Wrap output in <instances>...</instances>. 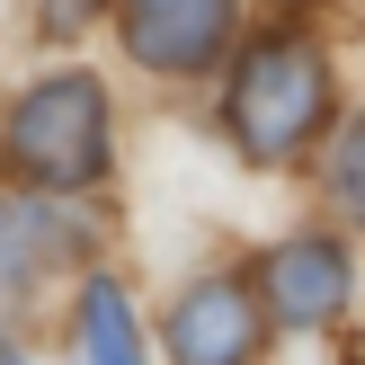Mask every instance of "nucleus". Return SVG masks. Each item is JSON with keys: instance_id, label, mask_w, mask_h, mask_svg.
Here are the masks:
<instances>
[{"instance_id": "f257e3e1", "label": "nucleus", "mask_w": 365, "mask_h": 365, "mask_svg": "<svg viewBox=\"0 0 365 365\" xmlns=\"http://www.w3.org/2000/svg\"><path fill=\"white\" fill-rule=\"evenodd\" d=\"M330 116V71L303 36H267L241 53V81H232V134L250 160H294L303 143Z\"/></svg>"}, {"instance_id": "f03ea898", "label": "nucleus", "mask_w": 365, "mask_h": 365, "mask_svg": "<svg viewBox=\"0 0 365 365\" xmlns=\"http://www.w3.org/2000/svg\"><path fill=\"white\" fill-rule=\"evenodd\" d=\"M9 160L36 187H89L107 170V89L89 71H53L9 107Z\"/></svg>"}, {"instance_id": "7ed1b4c3", "label": "nucleus", "mask_w": 365, "mask_h": 365, "mask_svg": "<svg viewBox=\"0 0 365 365\" xmlns=\"http://www.w3.org/2000/svg\"><path fill=\"white\" fill-rule=\"evenodd\" d=\"M250 356H259V303H250V285L205 277L196 294H178L170 365H250Z\"/></svg>"}, {"instance_id": "20e7f679", "label": "nucleus", "mask_w": 365, "mask_h": 365, "mask_svg": "<svg viewBox=\"0 0 365 365\" xmlns=\"http://www.w3.org/2000/svg\"><path fill=\"white\" fill-rule=\"evenodd\" d=\"M232 36V0H125V45L152 71H196Z\"/></svg>"}, {"instance_id": "39448f33", "label": "nucleus", "mask_w": 365, "mask_h": 365, "mask_svg": "<svg viewBox=\"0 0 365 365\" xmlns=\"http://www.w3.org/2000/svg\"><path fill=\"white\" fill-rule=\"evenodd\" d=\"M259 294L277 303V321L312 330V321H330L339 303H348V259H339L330 241H285V250L259 259Z\"/></svg>"}, {"instance_id": "423d86ee", "label": "nucleus", "mask_w": 365, "mask_h": 365, "mask_svg": "<svg viewBox=\"0 0 365 365\" xmlns=\"http://www.w3.org/2000/svg\"><path fill=\"white\" fill-rule=\"evenodd\" d=\"M71 250H81V223H71V214L9 205V196H0V321H9L18 303L36 294V277H45V267H63Z\"/></svg>"}, {"instance_id": "0eeeda50", "label": "nucleus", "mask_w": 365, "mask_h": 365, "mask_svg": "<svg viewBox=\"0 0 365 365\" xmlns=\"http://www.w3.org/2000/svg\"><path fill=\"white\" fill-rule=\"evenodd\" d=\"M81 356H89V365H143L134 312H125V285H107V277L81 294Z\"/></svg>"}, {"instance_id": "6e6552de", "label": "nucleus", "mask_w": 365, "mask_h": 365, "mask_svg": "<svg viewBox=\"0 0 365 365\" xmlns=\"http://www.w3.org/2000/svg\"><path fill=\"white\" fill-rule=\"evenodd\" d=\"M330 187L348 196V205L365 214V116L356 125H339V152H330Z\"/></svg>"}, {"instance_id": "1a4fd4ad", "label": "nucleus", "mask_w": 365, "mask_h": 365, "mask_svg": "<svg viewBox=\"0 0 365 365\" xmlns=\"http://www.w3.org/2000/svg\"><path fill=\"white\" fill-rule=\"evenodd\" d=\"M89 9H107V0H45V27H53V36H71Z\"/></svg>"}]
</instances>
